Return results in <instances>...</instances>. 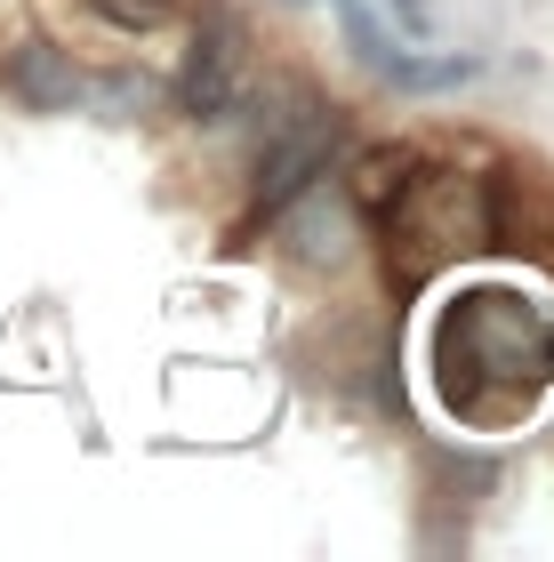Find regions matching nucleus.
Instances as JSON below:
<instances>
[{"label":"nucleus","instance_id":"f257e3e1","mask_svg":"<svg viewBox=\"0 0 554 562\" xmlns=\"http://www.w3.org/2000/svg\"><path fill=\"white\" fill-rule=\"evenodd\" d=\"M554 386V297L522 281H466L434 314V394L450 418L498 426Z\"/></svg>","mask_w":554,"mask_h":562},{"label":"nucleus","instance_id":"f03ea898","mask_svg":"<svg viewBox=\"0 0 554 562\" xmlns=\"http://www.w3.org/2000/svg\"><path fill=\"white\" fill-rule=\"evenodd\" d=\"M386 217V249L402 258V273H426L434 258H466V249H490V177L466 169H418L377 201Z\"/></svg>","mask_w":554,"mask_h":562},{"label":"nucleus","instance_id":"7ed1b4c3","mask_svg":"<svg viewBox=\"0 0 554 562\" xmlns=\"http://www.w3.org/2000/svg\"><path fill=\"white\" fill-rule=\"evenodd\" d=\"M234 97H241V24H234V9L210 0L201 24H193L185 65H178V113L185 121H225Z\"/></svg>","mask_w":554,"mask_h":562},{"label":"nucleus","instance_id":"20e7f679","mask_svg":"<svg viewBox=\"0 0 554 562\" xmlns=\"http://www.w3.org/2000/svg\"><path fill=\"white\" fill-rule=\"evenodd\" d=\"M0 81H9V97L24 113H72L89 97V72L72 65V48H57V41H16L9 57H0Z\"/></svg>","mask_w":554,"mask_h":562},{"label":"nucleus","instance_id":"39448f33","mask_svg":"<svg viewBox=\"0 0 554 562\" xmlns=\"http://www.w3.org/2000/svg\"><path fill=\"white\" fill-rule=\"evenodd\" d=\"M474 57H459V48H450V57H410V48H394L386 65H377V81H394L402 97H442V89H466L474 81Z\"/></svg>","mask_w":554,"mask_h":562},{"label":"nucleus","instance_id":"423d86ee","mask_svg":"<svg viewBox=\"0 0 554 562\" xmlns=\"http://www.w3.org/2000/svg\"><path fill=\"white\" fill-rule=\"evenodd\" d=\"M330 16H338V33H346V48H354V57H362L370 72H377V65H386L394 48H402V41L386 33V24H377V16L362 9V0H330Z\"/></svg>","mask_w":554,"mask_h":562},{"label":"nucleus","instance_id":"0eeeda50","mask_svg":"<svg viewBox=\"0 0 554 562\" xmlns=\"http://www.w3.org/2000/svg\"><path fill=\"white\" fill-rule=\"evenodd\" d=\"M89 9L105 16V24H121V33H154V24L178 9V0H89Z\"/></svg>","mask_w":554,"mask_h":562},{"label":"nucleus","instance_id":"6e6552de","mask_svg":"<svg viewBox=\"0 0 554 562\" xmlns=\"http://www.w3.org/2000/svg\"><path fill=\"white\" fill-rule=\"evenodd\" d=\"M97 97L113 105V121H129V113L145 105V81H137V72H105V81H97Z\"/></svg>","mask_w":554,"mask_h":562},{"label":"nucleus","instance_id":"1a4fd4ad","mask_svg":"<svg viewBox=\"0 0 554 562\" xmlns=\"http://www.w3.org/2000/svg\"><path fill=\"white\" fill-rule=\"evenodd\" d=\"M386 9L402 16V33H426V0H386Z\"/></svg>","mask_w":554,"mask_h":562}]
</instances>
